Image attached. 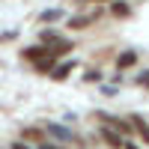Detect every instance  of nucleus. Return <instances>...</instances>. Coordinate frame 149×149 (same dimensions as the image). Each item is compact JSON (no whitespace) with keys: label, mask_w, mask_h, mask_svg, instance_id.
Returning <instances> with one entry per match:
<instances>
[{"label":"nucleus","mask_w":149,"mask_h":149,"mask_svg":"<svg viewBox=\"0 0 149 149\" xmlns=\"http://www.w3.org/2000/svg\"><path fill=\"white\" fill-rule=\"evenodd\" d=\"M45 131H48V137H54V140H60V143H74V146H84V143H86L84 137H78L72 128L60 125V122H45Z\"/></svg>","instance_id":"obj_1"},{"label":"nucleus","mask_w":149,"mask_h":149,"mask_svg":"<svg viewBox=\"0 0 149 149\" xmlns=\"http://www.w3.org/2000/svg\"><path fill=\"white\" fill-rule=\"evenodd\" d=\"M98 18H102V9H93V12H84V15H72V18L66 21V27H69L72 33H81V30H90Z\"/></svg>","instance_id":"obj_2"},{"label":"nucleus","mask_w":149,"mask_h":149,"mask_svg":"<svg viewBox=\"0 0 149 149\" xmlns=\"http://www.w3.org/2000/svg\"><path fill=\"white\" fill-rule=\"evenodd\" d=\"M128 122H131V131L137 134V137L149 146V119L140 116V113H128Z\"/></svg>","instance_id":"obj_3"},{"label":"nucleus","mask_w":149,"mask_h":149,"mask_svg":"<svg viewBox=\"0 0 149 149\" xmlns=\"http://www.w3.org/2000/svg\"><path fill=\"white\" fill-rule=\"evenodd\" d=\"M21 140L24 143H45L48 140V131L45 128H39V125H30V128H21Z\"/></svg>","instance_id":"obj_4"},{"label":"nucleus","mask_w":149,"mask_h":149,"mask_svg":"<svg viewBox=\"0 0 149 149\" xmlns=\"http://www.w3.org/2000/svg\"><path fill=\"white\" fill-rule=\"evenodd\" d=\"M113 66H116V72H125L131 66H137V51H119L116 60H113Z\"/></svg>","instance_id":"obj_5"},{"label":"nucleus","mask_w":149,"mask_h":149,"mask_svg":"<svg viewBox=\"0 0 149 149\" xmlns=\"http://www.w3.org/2000/svg\"><path fill=\"white\" fill-rule=\"evenodd\" d=\"M57 60H60V57H57L54 51H48L45 57H39V60H36V63H33V69L39 72V74H48V72H51V69L57 66Z\"/></svg>","instance_id":"obj_6"},{"label":"nucleus","mask_w":149,"mask_h":149,"mask_svg":"<svg viewBox=\"0 0 149 149\" xmlns=\"http://www.w3.org/2000/svg\"><path fill=\"white\" fill-rule=\"evenodd\" d=\"M98 137H102L107 146H122V140H125L116 128H110V125H102V128H98Z\"/></svg>","instance_id":"obj_7"},{"label":"nucleus","mask_w":149,"mask_h":149,"mask_svg":"<svg viewBox=\"0 0 149 149\" xmlns=\"http://www.w3.org/2000/svg\"><path fill=\"white\" fill-rule=\"evenodd\" d=\"M107 3H110V15H113V18H131V3H128V0H107Z\"/></svg>","instance_id":"obj_8"},{"label":"nucleus","mask_w":149,"mask_h":149,"mask_svg":"<svg viewBox=\"0 0 149 149\" xmlns=\"http://www.w3.org/2000/svg\"><path fill=\"white\" fill-rule=\"evenodd\" d=\"M74 66H78V63H74V60H66V63H60V66H54V69L48 72V74H51L54 81H66L69 74L74 72Z\"/></svg>","instance_id":"obj_9"},{"label":"nucleus","mask_w":149,"mask_h":149,"mask_svg":"<svg viewBox=\"0 0 149 149\" xmlns=\"http://www.w3.org/2000/svg\"><path fill=\"white\" fill-rule=\"evenodd\" d=\"M48 51H51L48 45H30V48H24V51H21V57L27 60V63H36V60H39V57H45Z\"/></svg>","instance_id":"obj_10"},{"label":"nucleus","mask_w":149,"mask_h":149,"mask_svg":"<svg viewBox=\"0 0 149 149\" xmlns=\"http://www.w3.org/2000/svg\"><path fill=\"white\" fill-rule=\"evenodd\" d=\"M51 51H54L57 57H66L69 51H74V42H69V39H57V42L51 45Z\"/></svg>","instance_id":"obj_11"},{"label":"nucleus","mask_w":149,"mask_h":149,"mask_svg":"<svg viewBox=\"0 0 149 149\" xmlns=\"http://www.w3.org/2000/svg\"><path fill=\"white\" fill-rule=\"evenodd\" d=\"M84 81L86 84H98V81H102V69H86L84 72Z\"/></svg>","instance_id":"obj_12"},{"label":"nucleus","mask_w":149,"mask_h":149,"mask_svg":"<svg viewBox=\"0 0 149 149\" xmlns=\"http://www.w3.org/2000/svg\"><path fill=\"white\" fill-rule=\"evenodd\" d=\"M39 39H42V45H48V48H51V45L60 39V36H57L54 30H42V33H39Z\"/></svg>","instance_id":"obj_13"},{"label":"nucleus","mask_w":149,"mask_h":149,"mask_svg":"<svg viewBox=\"0 0 149 149\" xmlns=\"http://www.w3.org/2000/svg\"><path fill=\"white\" fill-rule=\"evenodd\" d=\"M60 18H63V12H60V9H51V12H42V21L48 24V21H60Z\"/></svg>","instance_id":"obj_14"},{"label":"nucleus","mask_w":149,"mask_h":149,"mask_svg":"<svg viewBox=\"0 0 149 149\" xmlns=\"http://www.w3.org/2000/svg\"><path fill=\"white\" fill-rule=\"evenodd\" d=\"M137 86H149V69L143 74H137Z\"/></svg>","instance_id":"obj_15"},{"label":"nucleus","mask_w":149,"mask_h":149,"mask_svg":"<svg viewBox=\"0 0 149 149\" xmlns=\"http://www.w3.org/2000/svg\"><path fill=\"white\" fill-rule=\"evenodd\" d=\"M95 3H107V0H95Z\"/></svg>","instance_id":"obj_16"}]
</instances>
